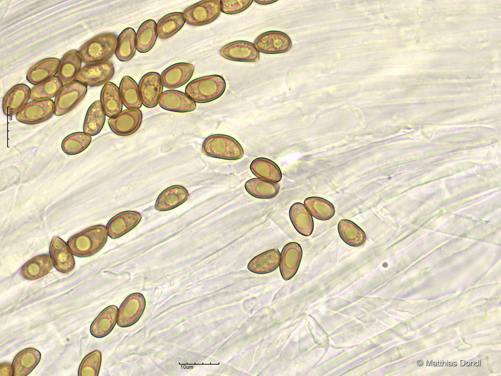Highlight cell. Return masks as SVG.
<instances>
[{
    "mask_svg": "<svg viewBox=\"0 0 501 376\" xmlns=\"http://www.w3.org/2000/svg\"><path fill=\"white\" fill-rule=\"evenodd\" d=\"M108 235L104 226L95 225L74 235L67 243L73 255L78 257H88L103 248L107 241Z\"/></svg>",
    "mask_w": 501,
    "mask_h": 376,
    "instance_id": "cell-1",
    "label": "cell"
},
{
    "mask_svg": "<svg viewBox=\"0 0 501 376\" xmlns=\"http://www.w3.org/2000/svg\"><path fill=\"white\" fill-rule=\"evenodd\" d=\"M118 36L112 33L100 34L85 42L79 48L82 62L88 64L108 61L115 53Z\"/></svg>",
    "mask_w": 501,
    "mask_h": 376,
    "instance_id": "cell-2",
    "label": "cell"
},
{
    "mask_svg": "<svg viewBox=\"0 0 501 376\" xmlns=\"http://www.w3.org/2000/svg\"><path fill=\"white\" fill-rule=\"evenodd\" d=\"M226 89V82L219 75H211L196 78L186 86L185 94L194 102L206 103L222 95Z\"/></svg>",
    "mask_w": 501,
    "mask_h": 376,
    "instance_id": "cell-3",
    "label": "cell"
},
{
    "mask_svg": "<svg viewBox=\"0 0 501 376\" xmlns=\"http://www.w3.org/2000/svg\"><path fill=\"white\" fill-rule=\"evenodd\" d=\"M203 152L211 157L236 160L244 154L242 147L233 137L222 134L207 136L202 144Z\"/></svg>",
    "mask_w": 501,
    "mask_h": 376,
    "instance_id": "cell-4",
    "label": "cell"
},
{
    "mask_svg": "<svg viewBox=\"0 0 501 376\" xmlns=\"http://www.w3.org/2000/svg\"><path fill=\"white\" fill-rule=\"evenodd\" d=\"M87 86L74 80L63 86L54 100V114L60 116L73 110L84 98Z\"/></svg>",
    "mask_w": 501,
    "mask_h": 376,
    "instance_id": "cell-5",
    "label": "cell"
},
{
    "mask_svg": "<svg viewBox=\"0 0 501 376\" xmlns=\"http://www.w3.org/2000/svg\"><path fill=\"white\" fill-rule=\"evenodd\" d=\"M221 13L219 0L201 1L189 6L183 12L185 22L201 26L215 21Z\"/></svg>",
    "mask_w": 501,
    "mask_h": 376,
    "instance_id": "cell-6",
    "label": "cell"
},
{
    "mask_svg": "<svg viewBox=\"0 0 501 376\" xmlns=\"http://www.w3.org/2000/svg\"><path fill=\"white\" fill-rule=\"evenodd\" d=\"M114 72L113 64L110 61L88 64L81 68L75 80L87 86H99L107 83Z\"/></svg>",
    "mask_w": 501,
    "mask_h": 376,
    "instance_id": "cell-7",
    "label": "cell"
},
{
    "mask_svg": "<svg viewBox=\"0 0 501 376\" xmlns=\"http://www.w3.org/2000/svg\"><path fill=\"white\" fill-rule=\"evenodd\" d=\"M54 114V102L52 99L29 102L16 114L19 122L29 125L46 121Z\"/></svg>",
    "mask_w": 501,
    "mask_h": 376,
    "instance_id": "cell-8",
    "label": "cell"
},
{
    "mask_svg": "<svg viewBox=\"0 0 501 376\" xmlns=\"http://www.w3.org/2000/svg\"><path fill=\"white\" fill-rule=\"evenodd\" d=\"M254 44L260 52L266 54L284 53L292 46L290 37L279 31H269L261 34L255 39Z\"/></svg>",
    "mask_w": 501,
    "mask_h": 376,
    "instance_id": "cell-9",
    "label": "cell"
},
{
    "mask_svg": "<svg viewBox=\"0 0 501 376\" xmlns=\"http://www.w3.org/2000/svg\"><path fill=\"white\" fill-rule=\"evenodd\" d=\"M146 305L143 295L134 293L128 295L119 308L117 323L121 327L136 323L142 315Z\"/></svg>",
    "mask_w": 501,
    "mask_h": 376,
    "instance_id": "cell-10",
    "label": "cell"
},
{
    "mask_svg": "<svg viewBox=\"0 0 501 376\" xmlns=\"http://www.w3.org/2000/svg\"><path fill=\"white\" fill-rule=\"evenodd\" d=\"M142 120V113L140 109H126L117 116L109 118L108 124L115 134L127 136L135 133L139 128Z\"/></svg>",
    "mask_w": 501,
    "mask_h": 376,
    "instance_id": "cell-11",
    "label": "cell"
},
{
    "mask_svg": "<svg viewBox=\"0 0 501 376\" xmlns=\"http://www.w3.org/2000/svg\"><path fill=\"white\" fill-rule=\"evenodd\" d=\"M163 86L161 76L158 73L150 72L144 74L138 83L142 104L148 108L155 107L162 93Z\"/></svg>",
    "mask_w": 501,
    "mask_h": 376,
    "instance_id": "cell-12",
    "label": "cell"
},
{
    "mask_svg": "<svg viewBox=\"0 0 501 376\" xmlns=\"http://www.w3.org/2000/svg\"><path fill=\"white\" fill-rule=\"evenodd\" d=\"M220 54L225 59L241 62H255L260 59V52L252 42L237 40L222 47Z\"/></svg>",
    "mask_w": 501,
    "mask_h": 376,
    "instance_id": "cell-13",
    "label": "cell"
},
{
    "mask_svg": "<svg viewBox=\"0 0 501 376\" xmlns=\"http://www.w3.org/2000/svg\"><path fill=\"white\" fill-rule=\"evenodd\" d=\"M31 89L23 83L16 84L4 96L2 107L3 113L10 116L17 114L30 99Z\"/></svg>",
    "mask_w": 501,
    "mask_h": 376,
    "instance_id": "cell-14",
    "label": "cell"
},
{
    "mask_svg": "<svg viewBox=\"0 0 501 376\" xmlns=\"http://www.w3.org/2000/svg\"><path fill=\"white\" fill-rule=\"evenodd\" d=\"M50 257L56 269L62 273H68L75 267V262L68 245L61 238L54 237L49 248Z\"/></svg>",
    "mask_w": 501,
    "mask_h": 376,
    "instance_id": "cell-15",
    "label": "cell"
},
{
    "mask_svg": "<svg viewBox=\"0 0 501 376\" xmlns=\"http://www.w3.org/2000/svg\"><path fill=\"white\" fill-rule=\"evenodd\" d=\"M142 218L135 211H124L113 217L108 222L106 229L112 239L120 238L134 228Z\"/></svg>",
    "mask_w": 501,
    "mask_h": 376,
    "instance_id": "cell-16",
    "label": "cell"
},
{
    "mask_svg": "<svg viewBox=\"0 0 501 376\" xmlns=\"http://www.w3.org/2000/svg\"><path fill=\"white\" fill-rule=\"evenodd\" d=\"M194 70V67L190 63L181 62L173 64L162 72L160 76L162 84L168 89L180 87L190 80Z\"/></svg>",
    "mask_w": 501,
    "mask_h": 376,
    "instance_id": "cell-17",
    "label": "cell"
},
{
    "mask_svg": "<svg viewBox=\"0 0 501 376\" xmlns=\"http://www.w3.org/2000/svg\"><path fill=\"white\" fill-rule=\"evenodd\" d=\"M303 255L301 245L296 242H290L283 248L280 262L281 274L284 280L291 279L299 268Z\"/></svg>",
    "mask_w": 501,
    "mask_h": 376,
    "instance_id": "cell-18",
    "label": "cell"
},
{
    "mask_svg": "<svg viewBox=\"0 0 501 376\" xmlns=\"http://www.w3.org/2000/svg\"><path fill=\"white\" fill-rule=\"evenodd\" d=\"M158 104L163 109L180 113L192 111L196 107L195 102L185 93L175 90L162 92Z\"/></svg>",
    "mask_w": 501,
    "mask_h": 376,
    "instance_id": "cell-19",
    "label": "cell"
},
{
    "mask_svg": "<svg viewBox=\"0 0 501 376\" xmlns=\"http://www.w3.org/2000/svg\"><path fill=\"white\" fill-rule=\"evenodd\" d=\"M60 63L59 59L54 57L39 61L28 70L27 80L33 85H37L50 79L57 74Z\"/></svg>",
    "mask_w": 501,
    "mask_h": 376,
    "instance_id": "cell-20",
    "label": "cell"
},
{
    "mask_svg": "<svg viewBox=\"0 0 501 376\" xmlns=\"http://www.w3.org/2000/svg\"><path fill=\"white\" fill-rule=\"evenodd\" d=\"M188 198L189 193L185 187L180 185H173L159 194L155 208L159 211H169L182 205Z\"/></svg>",
    "mask_w": 501,
    "mask_h": 376,
    "instance_id": "cell-21",
    "label": "cell"
},
{
    "mask_svg": "<svg viewBox=\"0 0 501 376\" xmlns=\"http://www.w3.org/2000/svg\"><path fill=\"white\" fill-rule=\"evenodd\" d=\"M41 358V352L35 348L28 347L20 351L12 363L13 376L28 375L37 366Z\"/></svg>",
    "mask_w": 501,
    "mask_h": 376,
    "instance_id": "cell-22",
    "label": "cell"
},
{
    "mask_svg": "<svg viewBox=\"0 0 501 376\" xmlns=\"http://www.w3.org/2000/svg\"><path fill=\"white\" fill-rule=\"evenodd\" d=\"M118 312V308L115 305L104 308L90 325L91 335L96 338H102L108 335L117 322Z\"/></svg>",
    "mask_w": 501,
    "mask_h": 376,
    "instance_id": "cell-23",
    "label": "cell"
},
{
    "mask_svg": "<svg viewBox=\"0 0 501 376\" xmlns=\"http://www.w3.org/2000/svg\"><path fill=\"white\" fill-rule=\"evenodd\" d=\"M51 257L47 254L37 255L22 266L21 274L26 280L33 281L40 279L50 272L53 268Z\"/></svg>",
    "mask_w": 501,
    "mask_h": 376,
    "instance_id": "cell-24",
    "label": "cell"
},
{
    "mask_svg": "<svg viewBox=\"0 0 501 376\" xmlns=\"http://www.w3.org/2000/svg\"><path fill=\"white\" fill-rule=\"evenodd\" d=\"M100 102L106 115L109 118L117 116L122 111L123 103L119 89L112 82H107L103 87Z\"/></svg>",
    "mask_w": 501,
    "mask_h": 376,
    "instance_id": "cell-25",
    "label": "cell"
},
{
    "mask_svg": "<svg viewBox=\"0 0 501 376\" xmlns=\"http://www.w3.org/2000/svg\"><path fill=\"white\" fill-rule=\"evenodd\" d=\"M82 62L79 51L76 50L69 51L63 56L57 74L63 84L75 80L81 69Z\"/></svg>",
    "mask_w": 501,
    "mask_h": 376,
    "instance_id": "cell-26",
    "label": "cell"
},
{
    "mask_svg": "<svg viewBox=\"0 0 501 376\" xmlns=\"http://www.w3.org/2000/svg\"><path fill=\"white\" fill-rule=\"evenodd\" d=\"M280 259L281 254L278 249H270L254 257L248 263L247 268L257 274L269 273L279 267Z\"/></svg>",
    "mask_w": 501,
    "mask_h": 376,
    "instance_id": "cell-27",
    "label": "cell"
},
{
    "mask_svg": "<svg viewBox=\"0 0 501 376\" xmlns=\"http://www.w3.org/2000/svg\"><path fill=\"white\" fill-rule=\"evenodd\" d=\"M289 216L296 231L305 236H310L314 229V221L311 214L305 205L301 203L293 204L290 208Z\"/></svg>",
    "mask_w": 501,
    "mask_h": 376,
    "instance_id": "cell-28",
    "label": "cell"
},
{
    "mask_svg": "<svg viewBox=\"0 0 501 376\" xmlns=\"http://www.w3.org/2000/svg\"><path fill=\"white\" fill-rule=\"evenodd\" d=\"M250 169L256 176L273 182H279L282 173L279 166L272 160L265 157H258L250 164Z\"/></svg>",
    "mask_w": 501,
    "mask_h": 376,
    "instance_id": "cell-29",
    "label": "cell"
},
{
    "mask_svg": "<svg viewBox=\"0 0 501 376\" xmlns=\"http://www.w3.org/2000/svg\"><path fill=\"white\" fill-rule=\"evenodd\" d=\"M106 118V114L101 102L96 100L88 108L84 119L83 130L84 132L95 136L102 130Z\"/></svg>",
    "mask_w": 501,
    "mask_h": 376,
    "instance_id": "cell-30",
    "label": "cell"
},
{
    "mask_svg": "<svg viewBox=\"0 0 501 376\" xmlns=\"http://www.w3.org/2000/svg\"><path fill=\"white\" fill-rule=\"evenodd\" d=\"M157 37L156 22L152 19L146 20L137 30L136 35V49L141 53L149 52L154 46Z\"/></svg>",
    "mask_w": 501,
    "mask_h": 376,
    "instance_id": "cell-31",
    "label": "cell"
},
{
    "mask_svg": "<svg viewBox=\"0 0 501 376\" xmlns=\"http://www.w3.org/2000/svg\"><path fill=\"white\" fill-rule=\"evenodd\" d=\"M338 230L342 240L351 247H360L366 242L367 237L363 230L350 220H341L338 223Z\"/></svg>",
    "mask_w": 501,
    "mask_h": 376,
    "instance_id": "cell-32",
    "label": "cell"
},
{
    "mask_svg": "<svg viewBox=\"0 0 501 376\" xmlns=\"http://www.w3.org/2000/svg\"><path fill=\"white\" fill-rule=\"evenodd\" d=\"M244 187L252 196L260 199H273L278 194L280 190L278 183L260 178L248 180L244 184Z\"/></svg>",
    "mask_w": 501,
    "mask_h": 376,
    "instance_id": "cell-33",
    "label": "cell"
},
{
    "mask_svg": "<svg viewBox=\"0 0 501 376\" xmlns=\"http://www.w3.org/2000/svg\"><path fill=\"white\" fill-rule=\"evenodd\" d=\"M119 91L124 105L128 109H139L142 106L138 86L129 76H124L119 85Z\"/></svg>",
    "mask_w": 501,
    "mask_h": 376,
    "instance_id": "cell-34",
    "label": "cell"
},
{
    "mask_svg": "<svg viewBox=\"0 0 501 376\" xmlns=\"http://www.w3.org/2000/svg\"><path fill=\"white\" fill-rule=\"evenodd\" d=\"M136 33L133 29H125L118 37L115 55L121 62L131 60L134 56L136 50Z\"/></svg>",
    "mask_w": 501,
    "mask_h": 376,
    "instance_id": "cell-35",
    "label": "cell"
},
{
    "mask_svg": "<svg viewBox=\"0 0 501 376\" xmlns=\"http://www.w3.org/2000/svg\"><path fill=\"white\" fill-rule=\"evenodd\" d=\"M185 22L182 13L173 12L161 18L157 24L158 37L167 39L177 33Z\"/></svg>",
    "mask_w": 501,
    "mask_h": 376,
    "instance_id": "cell-36",
    "label": "cell"
},
{
    "mask_svg": "<svg viewBox=\"0 0 501 376\" xmlns=\"http://www.w3.org/2000/svg\"><path fill=\"white\" fill-rule=\"evenodd\" d=\"M304 205L315 218L327 221L331 219L335 213L333 205L327 200L317 197L307 198Z\"/></svg>",
    "mask_w": 501,
    "mask_h": 376,
    "instance_id": "cell-37",
    "label": "cell"
},
{
    "mask_svg": "<svg viewBox=\"0 0 501 376\" xmlns=\"http://www.w3.org/2000/svg\"><path fill=\"white\" fill-rule=\"evenodd\" d=\"M91 136L84 132L72 133L65 137L61 143L63 152L68 155H73L85 150L91 142Z\"/></svg>",
    "mask_w": 501,
    "mask_h": 376,
    "instance_id": "cell-38",
    "label": "cell"
},
{
    "mask_svg": "<svg viewBox=\"0 0 501 376\" xmlns=\"http://www.w3.org/2000/svg\"><path fill=\"white\" fill-rule=\"evenodd\" d=\"M63 87V83L57 76H55L31 90L30 99L33 100L51 99L57 96Z\"/></svg>",
    "mask_w": 501,
    "mask_h": 376,
    "instance_id": "cell-39",
    "label": "cell"
},
{
    "mask_svg": "<svg viewBox=\"0 0 501 376\" xmlns=\"http://www.w3.org/2000/svg\"><path fill=\"white\" fill-rule=\"evenodd\" d=\"M101 353L98 350L93 351L86 355L79 365L78 375H98L101 366Z\"/></svg>",
    "mask_w": 501,
    "mask_h": 376,
    "instance_id": "cell-40",
    "label": "cell"
},
{
    "mask_svg": "<svg viewBox=\"0 0 501 376\" xmlns=\"http://www.w3.org/2000/svg\"><path fill=\"white\" fill-rule=\"evenodd\" d=\"M253 0H220V11L227 15L241 13L252 4Z\"/></svg>",
    "mask_w": 501,
    "mask_h": 376,
    "instance_id": "cell-41",
    "label": "cell"
},
{
    "mask_svg": "<svg viewBox=\"0 0 501 376\" xmlns=\"http://www.w3.org/2000/svg\"><path fill=\"white\" fill-rule=\"evenodd\" d=\"M1 376H13L12 365L9 362H3L0 365Z\"/></svg>",
    "mask_w": 501,
    "mask_h": 376,
    "instance_id": "cell-42",
    "label": "cell"
},
{
    "mask_svg": "<svg viewBox=\"0 0 501 376\" xmlns=\"http://www.w3.org/2000/svg\"><path fill=\"white\" fill-rule=\"evenodd\" d=\"M277 2V1H274V0H257V1H255V2L257 3V4H260V5H270V4H272L273 3H276Z\"/></svg>",
    "mask_w": 501,
    "mask_h": 376,
    "instance_id": "cell-43",
    "label": "cell"
}]
</instances>
